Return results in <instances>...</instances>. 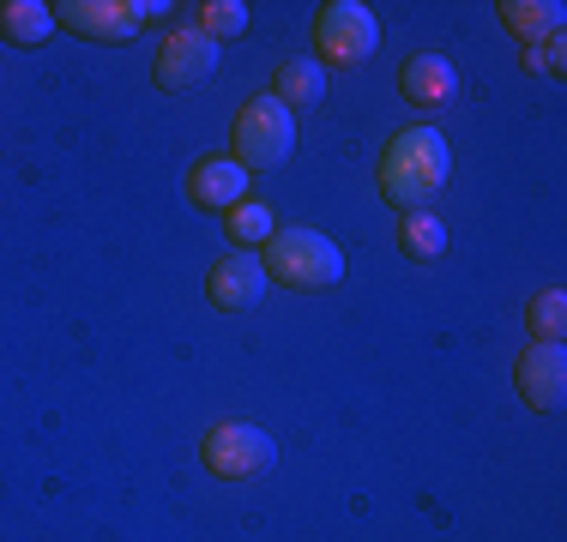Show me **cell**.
<instances>
[{
	"instance_id": "obj_1",
	"label": "cell",
	"mask_w": 567,
	"mask_h": 542,
	"mask_svg": "<svg viewBox=\"0 0 567 542\" xmlns=\"http://www.w3.org/2000/svg\"><path fill=\"white\" fill-rule=\"evenodd\" d=\"M447 175H453L447 139L435 127H404L381 157V199L386 206H404V211H423L447 187Z\"/></svg>"
},
{
	"instance_id": "obj_2",
	"label": "cell",
	"mask_w": 567,
	"mask_h": 542,
	"mask_svg": "<svg viewBox=\"0 0 567 542\" xmlns=\"http://www.w3.org/2000/svg\"><path fill=\"white\" fill-rule=\"evenodd\" d=\"M260 265H266V278L290 283V290H332L344 278L339 241H327L320 229H272Z\"/></svg>"
},
{
	"instance_id": "obj_3",
	"label": "cell",
	"mask_w": 567,
	"mask_h": 542,
	"mask_svg": "<svg viewBox=\"0 0 567 542\" xmlns=\"http://www.w3.org/2000/svg\"><path fill=\"white\" fill-rule=\"evenodd\" d=\"M296 152V115L278 97H254L236 115V163L241 169H278Z\"/></svg>"
},
{
	"instance_id": "obj_4",
	"label": "cell",
	"mask_w": 567,
	"mask_h": 542,
	"mask_svg": "<svg viewBox=\"0 0 567 542\" xmlns=\"http://www.w3.org/2000/svg\"><path fill=\"white\" fill-rule=\"evenodd\" d=\"M164 12H169L164 0H61L55 24H66L85 43H127L140 24L164 19Z\"/></svg>"
},
{
	"instance_id": "obj_5",
	"label": "cell",
	"mask_w": 567,
	"mask_h": 542,
	"mask_svg": "<svg viewBox=\"0 0 567 542\" xmlns=\"http://www.w3.org/2000/svg\"><path fill=\"white\" fill-rule=\"evenodd\" d=\"M199 458H206L212 477L248 482V477H266V470H272L278 446H272V434L254 428V423H218L206 434V446H199Z\"/></svg>"
},
{
	"instance_id": "obj_6",
	"label": "cell",
	"mask_w": 567,
	"mask_h": 542,
	"mask_svg": "<svg viewBox=\"0 0 567 542\" xmlns=\"http://www.w3.org/2000/svg\"><path fill=\"white\" fill-rule=\"evenodd\" d=\"M315 43L327 61L362 66L374 54V43H381V24H374V12L362 7V0H327L320 19H315Z\"/></svg>"
},
{
	"instance_id": "obj_7",
	"label": "cell",
	"mask_w": 567,
	"mask_h": 542,
	"mask_svg": "<svg viewBox=\"0 0 567 542\" xmlns=\"http://www.w3.org/2000/svg\"><path fill=\"white\" fill-rule=\"evenodd\" d=\"M157 85L164 91H194L206 85L212 73H218V43H212L206 31H175L164 49H157Z\"/></svg>"
},
{
	"instance_id": "obj_8",
	"label": "cell",
	"mask_w": 567,
	"mask_h": 542,
	"mask_svg": "<svg viewBox=\"0 0 567 542\" xmlns=\"http://www.w3.org/2000/svg\"><path fill=\"white\" fill-rule=\"evenodd\" d=\"M513 386H519V398L532 404V410H561L567 398V356L561 344H532L519 356V368H513Z\"/></svg>"
},
{
	"instance_id": "obj_9",
	"label": "cell",
	"mask_w": 567,
	"mask_h": 542,
	"mask_svg": "<svg viewBox=\"0 0 567 542\" xmlns=\"http://www.w3.org/2000/svg\"><path fill=\"white\" fill-rule=\"evenodd\" d=\"M206 295H212V308H224V314H248L254 302L266 295V265H260V253H229V260L212 265V278H206Z\"/></svg>"
},
{
	"instance_id": "obj_10",
	"label": "cell",
	"mask_w": 567,
	"mask_h": 542,
	"mask_svg": "<svg viewBox=\"0 0 567 542\" xmlns=\"http://www.w3.org/2000/svg\"><path fill=\"white\" fill-rule=\"evenodd\" d=\"M187 199H194V211H229L248 199V169H241L236 157H206L194 163V175H187Z\"/></svg>"
},
{
	"instance_id": "obj_11",
	"label": "cell",
	"mask_w": 567,
	"mask_h": 542,
	"mask_svg": "<svg viewBox=\"0 0 567 542\" xmlns=\"http://www.w3.org/2000/svg\"><path fill=\"white\" fill-rule=\"evenodd\" d=\"M399 91L416 108H441L458 91V73H453L447 54H411V61H404V73H399Z\"/></svg>"
},
{
	"instance_id": "obj_12",
	"label": "cell",
	"mask_w": 567,
	"mask_h": 542,
	"mask_svg": "<svg viewBox=\"0 0 567 542\" xmlns=\"http://www.w3.org/2000/svg\"><path fill=\"white\" fill-rule=\"evenodd\" d=\"M502 24L513 37H519L525 49H537V43H549V37H561V24H567V7L561 0H502Z\"/></svg>"
},
{
	"instance_id": "obj_13",
	"label": "cell",
	"mask_w": 567,
	"mask_h": 542,
	"mask_svg": "<svg viewBox=\"0 0 567 542\" xmlns=\"http://www.w3.org/2000/svg\"><path fill=\"white\" fill-rule=\"evenodd\" d=\"M272 97L290 108V115H296V108H320V97H327V66H320V61H296V54H290V61L272 73Z\"/></svg>"
},
{
	"instance_id": "obj_14",
	"label": "cell",
	"mask_w": 567,
	"mask_h": 542,
	"mask_svg": "<svg viewBox=\"0 0 567 542\" xmlns=\"http://www.w3.org/2000/svg\"><path fill=\"white\" fill-rule=\"evenodd\" d=\"M49 31H55V7H43V0H0V37L19 49H37L49 43Z\"/></svg>"
},
{
	"instance_id": "obj_15",
	"label": "cell",
	"mask_w": 567,
	"mask_h": 542,
	"mask_svg": "<svg viewBox=\"0 0 567 542\" xmlns=\"http://www.w3.org/2000/svg\"><path fill=\"white\" fill-rule=\"evenodd\" d=\"M399 248L411 253V260H423V265L441 260V253H447V223H441L429 206L423 211H404L399 217Z\"/></svg>"
},
{
	"instance_id": "obj_16",
	"label": "cell",
	"mask_w": 567,
	"mask_h": 542,
	"mask_svg": "<svg viewBox=\"0 0 567 542\" xmlns=\"http://www.w3.org/2000/svg\"><path fill=\"white\" fill-rule=\"evenodd\" d=\"M224 223H229V241H236L241 253H248V248H266V241H272V229H278L272 211H266L260 199H241V206H229Z\"/></svg>"
},
{
	"instance_id": "obj_17",
	"label": "cell",
	"mask_w": 567,
	"mask_h": 542,
	"mask_svg": "<svg viewBox=\"0 0 567 542\" xmlns=\"http://www.w3.org/2000/svg\"><path fill=\"white\" fill-rule=\"evenodd\" d=\"M561 325H567V295L561 290H544L525 302V332L537 337V344H561Z\"/></svg>"
},
{
	"instance_id": "obj_18",
	"label": "cell",
	"mask_w": 567,
	"mask_h": 542,
	"mask_svg": "<svg viewBox=\"0 0 567 542\" xmlns=\"http://www.w3.org/2000/svg\"><path fill=\"white\" fill-rule=\"evenodd\" d=\"M194 31H206L212 43H218V37H241L248 31V7H241V0H206Z\"/></svg>"
},
{
	"instance_id": "obj_19",
	"label": "cell",
	"mask_w": 567,
	"mask_h": 542,
	"mask_svg": "<svg viewBox=\"0 0 567 542\" xmlns=\"http://www.w3.org/2000/svg\"><path fill=\"white\" fill-rule=\"evenodd\" d=\"M525 66H537V73H549V79H561V73H567V61H561V37H549V43H537V49H525Z\"/></svg>"
}]
</instances>
